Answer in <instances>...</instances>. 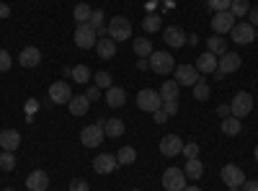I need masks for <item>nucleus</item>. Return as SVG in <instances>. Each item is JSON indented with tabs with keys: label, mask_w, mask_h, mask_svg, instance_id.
<instances>
[{
	"label": "nucleus",
	"mask_w": 258,
	"mask_h": 191,
	"mask_svg": "<svg viewBox=\"0 0 258 191\" xmlns=\"http://www.w3.org/2000/svg\"><path fill=\"white\" fill-rule=\"evenodd\" d=\"M150 70L155 75H170L176 70V62L170 52H153L150 54Z\"/></svg>",
	"instance_id": "1"
},
{
	"label": "nucleus",
	"mask_w": 258,
	"mask_h": 191,
	"mask_svg": "<svg viewBox=\"0 0 258 191\" xmlns=\"http://www.w3.org/2000/svg\"><path fill=\"white\" fill-rule=\"evenodd\" d=\"M137 106H140L142 111H147V114H155L158 109H163V98H160V93L153 91V88H142V91L137 93Z\"/></svg>",
	"instance_id": "2"
},
{
	"label": "nucleus",
	"mask_w": 258,
	"mask_h": 191,
	"mask_svg": "<svg viewBox=\"0 0 258 191\" xmlns=\"http://www.w3.org/2000/svg\"><path fill=\"white\" fill-rule=\"evenodd\" d=\"M73 39H75V47H80V49H93V47L98 44V34H96V29H91L88 24H78Z\"/></svg>",
	"instance_id": "3"
},
{
	"label": "nucleus",
	"mask_w": 258,
	"mask_h": 191,
	"mask_svg": "<svg viewBox=\"0 0 258 191\" xmlns=\"http://www.w3.org/2000/svg\"><path fill=\"white\" fill-rule=\"evenodd\" d=\"M106 29H109V36L114 41H124V39H129V34H132V24H129L126 16H114Z\"/></svg>",
	"instance_id": "4"
},
{
	"label": "nucleus",
	"mask_w": 258,
	"mask_h": 191,
	"mask_svg": "<svg viewBox=\"0 0 258 191\" xmlns=\"http://www.w3.org/2000/svg\"><path fill=\"white\" fill-rule=\"evenodd\" d=\"M186 173L181 171V168H168V171L163 173V186L165 191H183L188 183H186Z\"/></svg>",
	"instance_id": "5"
},
{
	"label": "nucleus",
	"mask_w": 258,
	"mask_h": 191,
	"mask_svg": "<svg viewBox=\"0 0 258 191\" xmlns=\"http://www.w3.org/2000/svg\"><path fill=\"white\" fill-rule=\"evenodd\" d=\"M230 111H232V116H238V119L248 116V114L253 111V96L245 93V91L235 93V98H232V103H230Z\"/></svg>",
	"instance_id": "6"
},
{
	"label": "nucleus",
	"mask_w": 258,
	"mask_h": 191,
	"mask_svg": "<svg viewBox=\"0 0 258 191\" xmlns=\"http://www.w3.org/2000/svg\"><path fill=\"white\" fill-rule=\"evenodd\" d=\"M173 75H176L178 86H197L202 80V73L197 70V65H176Z\"/></svg>",
	"instance_id": "7"
},
{
	"label": "nucleus",
	"mask_w": 258,
	"mask_h": 191,
	"mask_svg": "<svg viewBox=\"0 0 258 191\" xmlns=\"http://www.w3.org/2000/svg\"><path fill=\"white\" fill-rule=\"evenodd\" d=\"M119 168V160H116V155H109V153H101V155H96L93 158V171L98 173V176H109V173H114Z\"/></svg>",
	"instance_id": "8"
},
{
	"label": "nucleus",
	"mask_w": 258,
	"mask_h": 191,
	"mask_svg": "<svg viewBox=\"0 0 258 191\" xmlns=\"http://www.w3.org/2000/svg\"><path fill=\"white\" fill-rule=\"evenodd\" d=\"M103 140H106V132H103V126H98V124H88L80 132V142L85 147H98Z\"/></svg>",
	"instance_id": "9"
},
{
	"label": "nucleus",
	"mask_w": 258,
	"mask_h": 191,
	"mask_svg": "<svg viewBox=\"0 0 258 191\" xmlns=\"http://www.w3.org/2000/svg\"><path fill=\"white\" fill-rule=\"evenodd\" d=\"M181 150H183V140L178 135H165L160 140V155L163 158H176Z\"/></svg>",
	"instance_id": "10"
},
{
	"label": "nucleus",
	"mask_w": 258,
	"mask_h": 191,
	"mask_svg": "<svg viewBox=\"0 0 258 191\" xmlns=\"http://www.w3.org/2000/svg\"><path fill=\"white\" fill-rule=\"evenodd\" d=\"M220 178L227 183V186H243L248 178H245V173H243V168H238V165H232V163H227L222 171H220Z\"/></svg>",
	"instance_id": "11"
},
{
	"label": "nucleus",
	"mask_w": 258,
	"mask_h": 191,
	"mask_svg": "<svg viewBox=\"0 0 258 191\" xmlns=\"http://www.w3.org/2000/svg\"><path fill=\"white\" fill-rule=\"evenodd\" d=\"M235 26V16L230 11H222V13H214L212 16V29L214 34H230Z\"/></svg>",
	"instance_id": "12"
},
{
	"label": "nucleus",
	"mask_w": 258,
	"mask_h": 191,
	"mask_svg": "<svg viewBox=\"0 0 258 191\" xmlns=\"http://www.w3.org/2000/svg\"><path fill=\"white\" fill-rule=\"evenodd\" d=\"M49 98H52V103H70V98H73V91H70V86L64 80H57V83H52L49 86Z\"/></svg>",
	"instance_id": "13"
},
{
	"label": "nucleus",
	"mask_w": 258,
	"mask_h": 191,
	"mask_svg": "<svg viewBox=\"0 0 258 191\" xmlns=\"http://www.w3.org/2000/svg\"><path fill=\"white\" fill-rule=\"evenodd\" d=\"M240 65H243V59H240V54H235V52H225V54H220V59H217V70L225 73V75L240 70Z\"/></svg>",
	"instance_id": "14"
},
{
	"label": "nucleus",
	"mask_w": 258,
	"mask_h": 191,
	"mask_svg": "<svg viewBox=\"0 0 258 191\" xmlns=\"http://www.w3.org/2000/svg\"><path fill=\"white\" fill-rule=\"evenodd\" d=\"M230 34H232L235 44H250V41L255 39V29L250 24H235Z\"/></svg>",
	"instance_id": "15"
},
{
	"label": "nucleus",
	"mask_w": 258,
	"mask_h": 191,
	"mask_svg": "<svg viewBox=\"0 0 258 191\" xmlns=\"http://www.w3.org/2000/svg\"><path fill=\"white\" fill-rule=\"evenodd\" d=\"M186 31L181 29V26H168L165 29V34H163V41H165V44L168 47H173V49H178V47H183L186 44Z\"/></svg>",
	"instance_id": "16"
},
{
	"label": "nucleus",
	"mask_w": 258,
	"mask_h": 191,
	"mask_svg": "<svg viewBox=\"0 0 258 191\" xmlns=\"http://www.w3.org/2000/svg\"><path fill=\"white\" fill-rule=\"evenodd\" d=\"M26 188L29 191H47L49 188V176L44 171H31L26 176Z\"/></svg>",
	"instance_id": "17"
},
{
	"label": "nucleus",
	"mask_w": 258,
	"mask_h": 191,
	"mask_svg": "<svg viewBox=\"0 0 258 191\" xmlns=\"http://www.w3.org/2000/svg\"><path fill=\"white\" fill-rule=\"evenodd\" d=\"M103 101L109 103V109H119V106H124V103H126V91H124V88H119V86H111V88H106Z\"/></svg>",
	"instance_id": "18"
},
{
	"label": "nucleus",
	"mask_w": 258,
	"mask_h": 191,
	"mask_svg": "<svg viewBox=\"0 0 258 191\" xmlns=\"http://www.w3.org/2000/svg\"><path fill=\"white\" fill-rule=\"evenodd\" d=\"M18 62L24 68H36L39 62H41V52L36 47H24V49H21V54H18Z\"/></svg>",
	"instance_id": "19"
},
{
	"label": "nucleus",
	"mask_w": 258,
	"mask_h": 191,
	"mask_svg": "<svg viewBox=\"0 0 258 191\" xmlns=\"http://www.w3.org/2000/svg\"><path fill=\"white\" fill-rule=\"evenodd\" d=\"M96 52H98L101 59H111V57L116 54V41H114L111 36H101L98 44H96Z\"/></svg>",
	"instance_id": "20"
},
{
	"label": "nucleus",
	"mask_w": 258,
	"mask_h": 191,
	"mask_svg": "<svg viewBox=\"0 0 258 191\" xmlns=\"http://www.w3.org/2000/svg\"><path fill=\"white\" fill-rule=\"evenodd\" d=\"M197 70H199L202 75H212L214 70H217V54H212V52L199 54V59H197Z\"/></svg>",
	"instance_id": "21"
},
{
	"label": "nucleus",
	"mask_w": 258,
	"mask_h": 191,
	"mask_svg": "<svg viewBox=\"0 0 258 191\" xmlns=\"http://www.w3.org/2000/svg\"><path fill=\"white\" fill-rule=\"evenodd\" d=\"M88 106H91V101L85 98V93H83V96H73L70 98L68 109H70L73 116H85V114H88Z\"/></svg>",
	"instance_id": "22"
},
{
	"label": "nucleus",
	"mask_w": 258,
	"mask_h": 191,
	"mask_svg": "<svg viewBox=\"0 0 258 191\" xmlns=\"http://www.w3.org/2000/svg\"><path fill=\"white\" fill-rule=\"evenodd\" d=\"M18 145H21V135L16 130H3V132H0V147H3V150L13 153Z\"/></svg>",
	"instance_id": "23"
},
{
	"label": "nucleus",
	"mask_w": 258,
	"mask_h": 191,
	"mask_svg": "<svg viewBox=\"0 0 258 191\" xmlns=\"http://www.w3.org/2000/svg\"><path fill=\"white\" fill-rule=\"evenodd\" d=\"M183 173H186V178H191V181L202 178V173H204L202 160H199V158H188V160H186V168H183Z\"/></svg>",
	"instance_id": "24"
},
{
	"label": "nucleus",
	"mask_w": 258,
	"mask_h": 191,
	"mask_svg": "<svg viewBox=\"0 0 258 191\" xmlns=\"http://www.w3.org/2000/svg\"><path fill=\"white\" fill-rule=\"evenodd\" d=\"M207 47H209L212 54H225V52H227V41H225L222 34H212V36L207 39Z\"/></svg>",
	"instance_id": "25"
},
{
	"label": "nucleus",
	"mask_w": 258,
	"mask_h": 191,
	"mask_svg": "<svg viewBox=\"0 0 258 191\" xmlns=\"http://www.w3.org/2000/svg\"><path fill=\"white\" fill-rule=\"evenodd\" d=\"M240 130H243V124H240L238 116H225L222 119V135L235 137V135H240Z\"/></svg>",
	"instance_id": "26"
},
{
	"label": "nucleus",
	"mask_w": 258,
	"mask_h": 191,
	"mask_svg": "<svg viewBox=\"0 0 258 191\" xmlns=\"http://www.w3.org/2000/svg\"><path fill=\"white\" fill-rule=\"evenodd\" d=\"M103 132H106V137H109V140L121 137V135H124V121H121V119H106Z\"/></svg>",
	"instance_id": "27"
},
{
	"label": "nucleus",
	"mask_w": 258,
	"mask_h": 191,
	"mask_svg": "<svg viewBox=\"0 0 258 191\" xmlns=\"http://www.w3.org/2000/svg\"><path fill=\"white\" fill-rule=\"evenodd\" d=\"M160 98L163 101H178V83L176 80H165L160 88Z\"/></svg>",
	"instance_id": "28"
},
{
	"label": "nucleus",
	"mask_w": 258,
	"mask_h": 191,
	"mask_svg": "<svg viewBox=\"0 0 258 191\" xmlns=\"http://www.w3.org/2000/svg\"><path fill=\"white\" fill-rule=\"evenodd\" d=\"M132 47H135V54H140V57H150V54H153V41H150L147 36H137Z\"/></svg>",
	"instance_id": "29"
},
{
	"label": "nucleus",
	"mask_w": 258,
	"mask_h": 191,
	"mask_svg": "<svg viewBox=\"0 0 258 191\" xmlns=\"http://www.w3.org/2000/svg\"><path fill=\"white\" fill-rule=\"evenodd\" d=\"M91 13H93V8H91L88 3H78L75 11H73V16H75L78 24H88V21H91Z\"/></svg>",
	"instance_id": "30"
},
{
	"label": "nucleus",
	"mask_w": 258,
	"mask_h": 191,
	"mask_svg": "<svg viewBox=\"0 0 258 191\" xmlns=\"http://www.w3.org/2000/svg\"><path fill=\"white\" fill-rule=\"evenodd\" d=\"M160 26H163V21H160V16H158V13H150V16H145V21H142V29H145L147 34L160 31Z\"/></svg>",
	"instance_id": "31"
},
{
	"label": "nucleus",
	"mask_w": 258,
	"mask_h": 191,
	"mask_svg": "<svg viewBox=\"0 0 258 191\" xmlns=\"http://www.w3.org/2000/svg\"><path fill=\"white\" fill-rule=\"evenodd\" d=\"M116 160H119V165H132L137 160V150L135 147H121L116 153Z\"/></svg>",
	"instance_id": "32"
},
{
	"label": "nucleus",
	"mask_w": 258,
	"mask_h": 191,
	"mask_svg": "<svg viewBox=\"0 0 258 191\" xmlns=\"http://www.w3.org/2000/svg\"><path fill=\"white\" fill-rule=\"evenodd\" d=\"M70 75H73V80H75V83H88L93 73H91V68H88V65H75Z\"/></svg>",
	"instance_id": "33"
},
{
	"label": "nucleus",
	"mask_w": 258,
	"mask_h": 191,
	"mask_svg": "<svg viewBox=\"0 0 258 191\" xmlns=\"http://www.w3.org/2000/svg\"><path fill=\"white\" fill-rule=\"evenodd\" d=\"M248 11H250V3L248 0H232V6H230V13L238 18V16H248Z\"/></svg>",
	"instance_id": "34"
},
{
	"label": "nucleus",
	"mask_w": 258,
	"mask_h": 191,
	"mask_svg": "<svg viewBox=\"0 0 258 191\" xmlns=\"http://www.w3.org/2000/svg\"><path fill=\"white\" fill-rule=\"evenodd\" d=\"M16 168V155L11 150H3L0 153V171H13Z\"/></svg>",
	"instance_id": "35"
},
{
	"label": "nucleus",
	"mask_w": 258,
	"mask_h": 191,
	"mask_svg": "<svg viewBox=\"0 0 258 191\" xmlns=\"http://www.w3.org/2000/svg\"><path fill=\"white\" fill-rule=\"evenodd\" d=\"M194 98H197V101H207L209 98V86L204 80H199L197 86H194Z\"/></svg>",
	"instance_id": "36"
},
{
	"label": "nucleus",
	"mask_w": 258,
	"mask_h": 191,
	"mask_svg": "<svg viewBox=\"0 0 258 191\" xmlns=\"http://www.w3.org/2000/svg\"><path fill=\"white\" fill-rule=\"evenodd\" d=\"M103 21H106L103 11H93V13H91V21H88V26L98 31V29H103Z\"/></svg>",
	"instance_id": "37"
},
{
	"label": "nucleus",
	"mask_w": 258,
	"mask_h": 191,
	"mask_svg": "<svg viewBox=\"0 0 258 191\" xmlns=\"http://www.w3.org/2000/svg\"><path fill=\"white\" fill-rule=\"evenodd\" d=\"M207 6H209L212 11H217V13H222V11H230V6H232V0H207Z\"/></svg>",
	"instance_id": "38"
},
{
	"label": "nucleus",
	"mask_w": 258,
	"mask_h": 191,
	"mask_svg": "<svg viewBox=\"0 0 258 191\" xmlns=\"http://www.w3.org/2000/svg\"><path fill=\"white\" fill-rule=\"evenodd\" d=\"M93 78H96V86H98V88H111V75H109V73H106V70H101V73H96Z\"/></svg>",
	"instance_id": "39"
},
{
	"label": "nucleus",
	"mask_w": 258,
	"mask_h": 191,
	"mask_svg": "<svg viewBox=\"0 0 258 191\" xmlns=\"http://www.w3.org/2000/svg\"><path fill=\"white\" fill-rule=\"evenodd\" d=\"M181 153L186 155V160H188V158H199V145H197V142H186Z\"/></svg>",
	"instance_id": "40"
},
{
	"label": "nucleus",
	"mask_w": 258,
	"mask_h": 191,
	"mask_svg": "<svg viewBox=\"0 0 258 191\" xmlns=\"http://www.w3.org/2000/svg\"><path fill=\"white\" fill-rule=\"evenodd\" d=\"M11 65H13V59H11V54H8L6 49H0V73H6V70H11Z\"/></svg>",
	"instance_id": "41"
},
{
	"label": "nucleus",
	"mask_w": 258,
	"mask_h": 191,
	"mask_svg": "<svg viewBox=\"0 0 258 191\" xmlns=\"http://www.w3.org/2000/svg\"><path fill=\"white\" fill-rule=\"evenodd\" d=\"M163 111H165L168 116H173V114L178 111V101H163Z\"/></svg>",
	"instance_id": "42"
},
{
	"label": "nucleus",
	"mask_w": 258,
	"mask_h": 191,
	"mask_svg": "<svg viewBox=\"0 0 258 191\" xmlns=\"http://www.w3.org/2000/svg\"><path fill=\"white\" fill-rule=\"evenodd\" d=\"M70 191H88V181H83V178H75L70 183Z\"/></svg>",
	"instance_id": "43"
},
{
	"label": "nucleus",
	"mask_w": 258,
	"mask_h": 191,
	"mask_svg": "<svg viewBox=\"0 0 258 191\" xmlns=\"http://www.w3.org/2000/svg\"><path fill=\"white\" fill-rule=\"evenodd\" d=\"M248 16H250V21H248V24H250L253 29H258V6H253V8L248 11Z\"/></svg>",
	"instance_id": "44"
},
{
	"label": "nucleus",
	"mask_w": 258,
	"mask_h": 191,
	"mask_svg": "<svg viewBox=\"0 0 258 191\" xmlns=\"http://www.w3.org/2000/svg\"><path fill=\"white\" fill-rule=\"evenodd\" d=\"M85 98H88L91 103H93V101H98V98H101V91H98V86L88 88V93H85Z\"/></svg>",
	"instance_id": "45"
},
{
	"label": "nucleus",
	"mask_w": 258,
	"mask_h": 191,
	"mask_svg": "<svg viewBox=\"0 0 258 191\" xmlns=\"http://www.w3.org/2000/svg\"><path fill=\"white\" fill-rule=\"evenodd\" d=\"M217 114L225 119V116H232V111H230V106L227 103H222V106H217Z\"/></svg>",
	"instance_id": "46"
},
{
	"label": "nucleus",
	"mask_w": 258,
	"mask_h": 191,
	"mask_svg": "<svg viewBox=\"0 0 258 191\" xmlns=\"http://www.w3.org/2000/svg\"><path fill=\"white\" fill-rule=\"evenodd\" d=\"M153 116H155V121H158V124H165V121H168V114H165L163 109H158Z\"/></svg>",
	"instance_id": "47"
},
{
	"label": "nucleus",
	"mask_w": 258,
	"mask_h": 191,
	"mask_svg": "<svg viewBox=\"0 0 258 191\" xmlns=\"http://www.w3.org/2000/svg\"><path fill=\"white\" fill-rule=\"evenodd\" d=\"M240 191H258V181H245L240 186Z\"/></svg>",
	"instance_id": "48"
},
{
	"label": "nucleus",
	"mask_w": 258,
	"mask_h": 191,
	"mask_svg": "<svg viewBox=\"0 0 258 191\" xmlns=\"http://www.w3.org/2000/svg\"><path fill=\"white\" fill-rule=\"evenodd\" d=\"M8 16H11V8L6 3H0V18H8Z\"/></svg>",
	"instance_id": "49"
},
{
	"label": "nucleus",
	"mask_w": 258,
	"mask_h": 191,
	"mask_svg": "<svg viewBox=\"0 0 258 191\" xmlns=\"http://www.w3.org/2000/svg\"><path fill=\"white\" fill-rule=\"evenodd\" d=\"M137 68H140V70H147V68H150V59H147V57H140Z\"/></svg>",
	"instance_id": "50"
},
{
	"label": "nucleus",
	"mask_w": 258,
	"mask_h": 191,
	"mask_svg": "<svg viewBox=\"0 0 258 191\" xmlns=\"http://www.w3.org/2000/svg\"><path fill=\"white\" fill-rule=\"evenodd\" d=\"M183 191H202V188H199V186H186Z\"/></svg>",
	"instance_id": "51"
},
{
	"label": "nucleus",
	"mask_w": 258,
	"mask_h": 191,
	"mask_svg": "<svg viewBox=\"0 0 258 191\" xmlns=\"http://www.w3.org/2000/svg\"><path fill=\"white\" fill-rule=\"evenodd\" d=\"M227 191H240V186H227Z\"/></svg>",
	"instance_id": "52"
},
{
	"label": "nucleus",
	"mask_w": 258,
	"mask_h": 191,
	"mask_svg": "<svg viewBox=\"0 0 258 191\" xmlns=\"http://www.w3.org/2000/svg\"><path fill=\"white\" fill-rule=\"evenodd\" d=\"M255 160H258V147H255Z\"/></svg>",
	"instance_id": "53"
},
{
	"label": "nucleus",
	"mask_w": 258,
	"mask_h": 191,
	"mask_svg": "<svg viewBox=\"0 0 258 191\" xmlns=\"http://www.w3.org/2000/svg\"><path fill=\"white\" fill-rule=\"evenodd\" d=\"M6 191H13V188H6Z\"/></svg>",
	"instance_id": "54"
},
{
	"label": "nucleus",
	"mask_w": 258,
	"mask_h": 191,
	"mask_svg": "<svg viewBox=\"0 0 258 191\" xmlns=\"http://www.w3.org/2000/svg\"><path fill=\"white\" fill-rule=\"evenodd\" d=\"M255 39H258V31H255Z\"/></svg>",
	"instance_id": "55"
},
{
	"label": "nucleus",
	"mask_w": 258,
	"mask_h": 191,
	"mask_svg": "<svg viewBox=\"0 0 258 191\" xmlns=\"http://www.w3.org/2000/svg\"><path fill=\"white\" fill-rule=\"evenodd\" d=\"M132 191H140V188H132Z\"/></svg>",
	"instance_id": "56"
}]
</instances>
